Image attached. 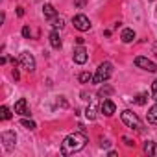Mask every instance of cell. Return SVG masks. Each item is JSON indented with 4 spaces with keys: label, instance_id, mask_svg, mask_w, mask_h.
Returning a JSON list of instances; mask_svg holds the SVG:
<instances>
[{
    "label": "cell",
    "instance_id": "cell-18",
    "mask_svg": "<svg viewBox=\"0 0 157 157\" xmlns=\"http://www.w3.org/2000/svg\"><path fill=\"white\" fill-rule=\"evenodd\" d=\"M91 80H93V74H91V72H82V74H80V82H82V83H87V82H91Z\"/></svg>",
    "mask_w": 157,
    "mask_h": 157
},
{
    "label": "cell",
    "instance_id": "cell-12",
    "mask_svg": "<svg viewBox=\"0 0 157 157\" xmlns=\"http://www.w3.org/2000/svg\"><path fill=\"white\" fill-rule=\"evenodd\" d=\"M48 39H50L52 48H56V50H59V48H61V39H59V33H57V32H52Z\"/></svg>",
    "mask_w": 157,
    "mask_h": 157
},
{
    "label": "cell",
    "instance_id": "cell-21",
    "mask_svg": "<svg viewBox=\"0 0 157 157\" xmlns=\"http://www.w3.org/2000/svg\"><path fill=\"white\" fill-rule=\"evenodd\" d=\"M52 26H54V28H56V30H61V28H63V19H56V21H54V24H52Z\"/></svg>",
    "mask_w": 157,
    "mask_h": 157
},
{
    "label": "cell",
    "instance_id": "cell-2",
    "mask_svg": "<svg viewBox=\"0 0 157 157\" xmlns=\"http://www.w3.org/2000/svg\"><path fill=\"white\" fill-rule=\"evenodd\" d=\"M111 74H113V65H111L109 61H104V63L98 67L96 76L93 78V82H94V83H104V82H107L109 78H111Z\"/></svg>",
    "mask_w": 157,
    "mask_h": 157
},
{
    "label": "cell",
    "instance_id": "cell-17",
    "mask_svg": "<svg viewBox=\"0 0 157 157\" xmlns=\"http://www.w3.org/2000/svg\"><path fill=\"white\" fill-rule=\"evenodd\" d=\"M21 124H22L26 129H35V128H37V126H35V122H33V120H28V118H22V120H21Z\"/></svg>",
    "mask_w": 157,
    "mask_h": 157
},
{
    "label": "cell",
    "instance_id": "cell-15",
    "mask_svg": "<svg viewBox=\"0 0 157 157\" xmlns=\"http://www.w3.org/2000/svg\"><path fill=\"white\" fill-rule=\"evenodd\" d=\"M146 118H148V122H150V124H157V105L150 107V111H148Z\"/></svg>",
    "mask_w": 157,
    "mask_h": 157
},
{
    "label": "cell",
    "instance_id": "cell-14",
    "mask_svg": "<svg viewBox=\"0 0 157 157\" xmlns=\"http://www.w3.org/2000/svg\"><path fill=\"white\" fill-rule=\"evenodd\" d=\"M120 39H122L124 43H131V41L135 39V32H133V30H129V28H126V30L122 32V35H120Z\"/></svg>",
    "mask_w": 157,
    "mask_h": 157
},
{
    "label": "cell",
    "instance_id": "cell-22",
    "mask_svg": "<svg viewBox=\"0 0 157 157\" xmlns=\"http://www.w3.org/2000/svg\"><path fill=\"white\" fill-rule=\"evenodd\" d=\"M151 94H153V100L157 102V80L151 83Z\"/></svg>",
    "mask_w": 157,
    "mask_h": 157
},
{
    "label": "cell",
    "instance_id": "cell-8",
    "mask_svg": "<svg viewBox=\"0 0 157 157\" xmlns=\"http://www.w3.org/2000/svg\"><path fill=\"white\" fill-rule=\"evenodd\" d=\"M15 113L17 115H22V117H30V109H28V104H26V98H21L17 104H15Z\"/></svg>",
    "mask_w": 157,
    "mask_h": 157
},
{
    "label": "cell",
    "instance_id": "cell-5",
    "mask_svg": "<svg viewBox=\"0 0 157 157\" xmlns=\"http://www.w3.org/2000/svg\"><path fill=\"white\" fill-rule=\"evenodd\" d=\"M21 65H22L24 70L33 72V70H35V57H33L30 52H22V54H21Z\"/></svg>",
    "mask_w": 157,
    "mask_h": 157
},
{
    "label": "cell",
    "instance_id": "cell-10",
    "mask_svg": "<svg viewBox=\"0 0 157 157\" xmlns=\"http://www.w3.org/2000/svg\"><path fill=\"white\" fill-rule=\"evenodd\" d=\"M100 111H102L105 117H111V115L117 111V105H115L111 100H104V102H102V107H100Z\"/></svg>",
    "mask_w": 157,
    "mask_h": 157
},
{
    "label": "cell",
    "instance_id": "cell-3",
    "mask_svg": "<svg viewBox=\"0 0 157 157\" xmlns=\"http://www.w3.org/2000/svg\"><path fill=\"white\" fill-rule=\"evenodd\" d=\"M122 122L128 126V128H131V129H137V131H140L142 129V124H140V120H139V117L135 115V113H131L129 109H126V111H122Z\"/></svg>",
    "mask_w": 157,
    "mask_h": 157
},
{
    "label": "cell",
    "instance_id": "cell-26",
    "mask_svg": "<svg viewBox=\"0 0 157 157\" xmlns=\"http://www.w3.org/2000/svg\"><path fill=\"white\" fill-rule=\"evenodd\" d=\"M124 142H126V144H128V146H131V144H133V142H131V140H129V139H128V137H124Z\"/></svg>",
    "mask_w": 157,
    "mask_h": 157
},
{
    "label": "cell",
    "instance_id": "cell-4",
    "mask_svg": "<svg viewBox=\"0 0 157 157\" xmlns=\"http://www.w3.org/2000/svg\"><path fill=\"white\" fill-rule=\"evenodd\" d=\"M72 24H74V28L76 30H80V32H87V30H91V21L85 17V15H76L74 19H72Z\"/></svg>",
    "mask_w": 157,
    "mask_h": 157
},
{
    "label": "cell",
    "instance_id": "cell-1",
    "mask_svg": "<svg viewBox=\"0 0 157 157\" xmlns=\"http://www.w3.org/2000/svg\"><path fill=\"white\" fill-rule=\"evenodd\" d=\"M87 144V137L83 133H72L68 137H65V140L61 142V153L63 155H72L76 151L83 150Z\"/></svg>",
    "mask_w": 157,
    "mask_h": 157
},
{
    "label": "cell",
    "instance_id": "cell-16",
    "mask_svg": "<svg viewBox=\"0 0 157 157\" xmlns=\"http://www.w3.org/2000/svg\"><path fill=\"white\" fill-rule=\"evenodd\" d=\"M0 118H2V120H10V118H11V111H10L6 105L0 109Z\"/></svg>",
    "mask_w": 157,
    "mask_h": 157
},
{
    "label": "cell",
    "instance_id": "cell-20",
    "mask_svg": "<svg viewBox=\"0 0 157 157\" xmlns=\"http://www.w3.org/2000/svg\"><path fill=\"white\" fill-rule=\"evenodd\" d=\"M146 98H148V96H146V94L142 93V94H137V98H135V102H137L139 105H144V104H146Z\"/></svg>",
    "mask_w": 157,
    "mask_h": 157
},
{
    "label": "cell",
    "instance_id": "cell-11",
    "mask_svg": "<svg viewBox=\"0 0 157 157\" xmlns=\"http://www.w3.org/2000/svg\"><path fill=\"white\" fill-rule=\"evenodd\" d=\"M43 13H44V17H46V19H54V17L57 15L56 8H54L52 4H44V6H43Z\"/></svg>",
    "mask_w": 157,
    "mask_h": 157
},
{
    "label": "cell",
    "instance_id": "cell-13",
    "mask_svg": "<svg viewBox=\"0 0 157 157\" xmlns=\"http://www.w3.org/2000/svg\"><path fill=\"white\" fill-rule=\"evenodd\" d=\"M144 151L148 153V155H153V157H157V142H146L144 144Z\"/></svg>",
    "mask_w": 157,
    "mask_h": 157
},
{
    "label": "cell",
    "instance_id": "cell-7",
    "mask_svg": "<svg viewBox=\"0 0 157 157\" xmlns=\"http://www.w3.org/2000/svg\"><path fill=\"white\" fill-rule=\"evenodd\" d=\"M0 139H2L6 150H11V148L15 146V142H17V135H15L13 131H4L2 135H0Z\"/></svg>",
    "mask_w": 157,
    "mask_h": 157
},
{
    "label": "cell",
    "instance_id": "cell-23",
    "mask_svg": "<svg viewBox=\"0 0 157 157\" xmlns=\"http://www.w3.org/2000/svg\"><path fill=\"white\" fill-rule=\"evenodd\" d=\"M22 35H24V37H30V35H32V32H30V28H28V26H24V28H22Z\"/></svg>",
    "mask_w": 157,
    "mask_h": 157
},
{
    "label": "cell",
    "instance_id": "cell-19",
    "mask_svg": "<svg viewBox=\"0 0 157 157\" xmlns=\"http://www.w3.org/2000/svg\"><path fill=\"white\" fill-rule=\"evenodd\" d=\"M85 117H87L89 120H94V118H96V113H94V107H93V105H89V107H87Z\"/></svg>",
    "mask_w": 157,
    "mask_h": 157
},
{
    "label": "cell",
    "instance_id": "cell-9",
    "mask_svg": "<svg viewBox=\"0 0 157 157\" xmlns=\"http://www.w3.org/2000/svg\"><path fill=\"white\" fill-rule=\"evenodd\" d=\"M87 50L83 48V46H78L76 50H74V61L78 63V65H83L85 61H87Z\"/></svg>",
    "mask_w": 157,
    "mask_h": 157
},
{
    "label": "cell",
    "instance_id": "cell-25",
    "mask_svg": "<svg viewBox=\"0 0 157 157\" xmlns=\"http://www.w3.org/2000/svg\"><path fill=\"white\" fill-rule=\"evenodd\" d=\"M13 78H15V80H19V70H17V68L13 70Z\"/></svg>",
    "mask_w": 157,
    "mask_h": 157
},
{
    "label": "cell",
    "instance_id": "cell-6",
    "mask_svg": "<svg viewBox=\"0 0 157 157\" xmlns=\"http://www.w3.org/2000/svg\"><path fill=\"white\" fill-rule=\"evenodd\" d=\"M135 65H137L139 68H142V70H148V72H155V70H157V65H155L153 61H150L148 57H142V56L135 57Z\"/></svg>",
    "mask_w": 157,
    "mask_h": 157
},
{
    "label": "cell",
    "instance_id": "cell-24",
    "mask_svg": "<svg viewBox=\"0 0 157 157\" xmlns=\"http://www.w3.org/2000/svg\"><path fill=\"white\" fill-rule=\"evenodd\" d=\"M17 15L22 17V15H24V8H17Z\"/></svg>",
    "mask_w": 157,
    "mask_h": 157
}]
</instances>
